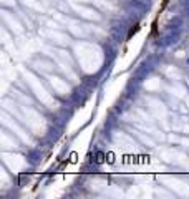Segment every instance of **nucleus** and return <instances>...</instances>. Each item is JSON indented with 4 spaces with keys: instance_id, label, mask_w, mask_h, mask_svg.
<instances>
[{
    "instance_id": "obj_1",
    "label": "nucleus",
    "mask_w": 189,
    "mask_h": 199,
    "mask_svg": "<svg viewBox=\"0 0 189 199\" xmlns=\"http://www.w3.org/2000/svg\"><path fill=\"white\" fill-rule=\"evenodd\" d=\"M138 30H139V23H134V25L131 27V30H129V33H128V38H131V37H133Z\"/></svg>"
}]
</instances>
